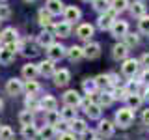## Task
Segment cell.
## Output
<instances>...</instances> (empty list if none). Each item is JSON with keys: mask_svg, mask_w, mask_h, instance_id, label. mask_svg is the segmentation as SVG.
<instances>
[{"mask_svg": "<svg viewBox=\"0 0 149 140\" xmlns=\"http://www.w3.org/2000/svg\"><path fill=\"white\" fill-rule=\"evenodd\" d=\"M0 140H13V129L8 125H0Z\"/></svg>", "mask_w": 149, "mask_h": 140, "instance_id": "ab89813d", "label": "cell"}, {"mask_svg": "<svg viewBox=\"0 0 149 140\" xmlns=\"http://www.w3.org/2000/svg\"><path fill=\"white\" fill-rule=\"evenodd\" d=\"M80 106L84 108V112H86L91 120H99L101 118V105H97V103L91 101L90 97H88V99H82Z\"/></svg>", "mask_w": 149, "mask_h": 140, "instance_id": "7a4b0ae2", "label": "cell"}, {"mask_svg": "<svg viewBox=\"0 0 149 140\" xmlns=\"http://www.w3.org/2000/svg\"><path fill=\"white\" fill-rule=\"evenodd\" d=\"M142 80L149 84V69H146V73H143V75H142Z\"/></svg>", "mask_w": 149, "mask_h": 140, "instance_id": "816d5d0a", "label": "cell"}, {"mask_svg": "<svg viewBox=\"0 0 149 140\" xmlns=\"http://www.w3.org/2000/svg\"><path fill=\"white\" fill-rule=\"evenodd\" d=\"M123 39H125V45L127 47H136L138 45V36L136 34H127Z\"/></svg>", "mask_w": 149, "mask_h": 140, "instance_id": "7bdbcfd3", "label": "cell"}, {"mask_svg": "<svg viewBox=\"0 0 149 140\" xmlns=\"http://www.w3.org/2000/svg\"><path fill=\"white\" fill-rule=\"evenodd\" d=\"M116 15H118V13H116L114 9H108V11L101 13L99 21H97V26H99L101 30H108V28H112V24L116 22Z\"/></svg>", "mask_w": 149, "mask_h": 140, "instance_id": "5b68a950", "label": "cell"}, {"mask_svg": "<svg viewBox=\"0 0 149 140\" xmlns=\"http://www.w3.org/2000/svg\"><path fill=\"white\" fill-rule=\"evenodd\" d=\"M58 140H77V136H74V133H71V131H65V133L60 134Z\"/></svg>", "mask_w": 149, "mask_h": 140, "instance_id": "bcb514c9", "label": "cell"}, {"mask_svg": "<svg viewBox=\"0 0 149 140\" xmlns=\"http://www.w3.org/2000/svg\"><path fill=\"white\" fill-rule=\"evenodd\" d=\"M22 136L28 138V140H36L37 136H39V129L36 127V123L22 125Z\"/></svg>", "mask_w": 149, "mask_h": 140, "instance_id": "cb8c5ba5", "label": "cell"}, {"mask_svg": "<svg viewBox=\"0 0 149 140\" xmlns=\"http://www.w3.org/2000/svg\"><path fill=\"white\" fill-rule=\"evenodd\" d=\"M80 9L78 8H74V6H67L63 9V17H65V21L69 22V24H71V22H77L78 19H80Z\"/></svg>", "mask_w": 149, "mask_h": 140, "instance_id": "2e32d148", "label": "cell"}, {"mask_svg": "<svg viewBox=\"0 0 149 140\" xmlns=\"http://www.w3.org/2000/svg\"><path fill=\"white\" fill-rule=\"evenodd\" d=\"M84 2H90V0H84ZM91 2H93V0H91Z\"/></svg>", "mask_w": 149, "mask_h": 140, "instance_id": "680465c9", "label": "cell"}, {"mask_svg": "<svg viewBox=\"0 0 149 140\" xmlns=\"http://www.w3.org/2000/svg\"><path fill=\"white\" fill-rule=\"evenodd\" d=\"M63 4L62 0H49L47 2V11L50 13V15H60V13H63Z\"/></svg>", "mask_w": 149, "mask_h": 140, "instance_id": "603a6c76", "label": "cell"}, {"mask_svg": "<svg viewBox=\"0 0 149 140\" xmlns=\"http://www.w3.org/2000/svg\"><path fill=\"white\" fill-rule=\"evenodd\" d=\"M82 138H84V140H93L91 133H88V131H84V133H82Z\"/></svg>", "mask_w": 149, "mask_h": 140, "instance_id": "f907efd6", "label": "cell"}, {"mask_svg": "<svg viewBox=\"0 0 149 140\" xmlns=\"http://www.w3.org/2000/svg\"><path fill=\"white\" fill-rule=\"evenodd\" d=\"M67 56L71 62H80V60L84 58V49L82 47H78V45H73V47H69L67 49Z\"/></svg>", "mask_w": 149, "mask_h": 140, "instance_id": "e0dca14e", "label": "cell"}, {"mask_svg": "<svg viewBox=\"0 0 149 140\" xmlns=\"http://www.w3.org/2000/svg\"><path fill=\"white\" fill-rule=\"evenodd\" d=\"M82 88H84V92H86L88 97H90V95H95L97 90H99V88H97V84H95V78H93V80H90V78H88V80H84L82 82Z\"/></svg>", "mask_w": 149, "mask_h": 140, "instance_id": "1f68e13d", "label": "cell"}, {"mask_svg": "<svg viewBox=\"0 0 149 140\" xmlns=\"http://www.w3.org/2000/svg\"><path fill=\"white\" fill-rule=\"evenodd\" d=\"M142 103H143V97L140 95V93H129V95H127V105H129L130 110H132V108H140Z\"/></svg>", "mask_w": 149, "mask_h": 140, "instance_id": "83f0119b", "label": "cell"}, {"mask_svg": "<svg viewBox=\"0 0 149 140\" xmlns=\"http://www.w3.org/2000/svg\"><path fill=\"white\" fill-rule=\"evenodd\" d=\"M127 90H125V88H116L114 92H112V97H114V99H127Z\"/></svg>", "mask_w": 149, "mask_h": 140, "instance_id": "ee69618b", "label": "cell"}, {"mask_svg": "<svg viewBox=\"0 0 149 140\" xmlns=\"http://www.w3.org/2000/svg\"><path fill=\"white\" fill-rule=\"evenodd\" d=\"M127 8H129V0H112L110 2V9H114L116 13L125 11Z\"/></svg>", "mask_w": 149, "mask_h": 140, "instance_id": "836d02e7", "label": "cell"}, {"mask_svg": "<svg viewBox=\"0 0 149 140\" xmlns=\"http://www.w3.org/2000/svg\"><path fill=\"white\" fill-rule=\"evenodd\" d=\"M69 80H71V73H69L67 69H60V71L54 73V84L58 88H63Z\"/></svg>", "mask_w": 149, "mask_h": 140, "instance_id": "5bb4252c", "label": "cell"}, {"mask_svg": "<svg viewBox=\"0 0 149 140\" xmlns=\"http://www.w3.org/2000/svg\"><path fill=\"white\" fill-rule=\"evenodd\" d=\"M0 22H2V19H0Z\"/></svg>", "mask_w": 149, "mask_h": 140, "instance_id": "94428289", "label": "cell"}, {"mask_svg": "<svg viewBox=\"0 0 149 140\" xmlns=\"http://www.w3.org/2000/svg\"><path fill=\"white\" fill-rule=\"evenodd\" d=\"M82 49H84V58H90V60L99 58V54H101V45L93 43V41H88L86 47H82Z\"/></svg>", "mask_w": 149, "mask_h": 140, "instance_id": "30bf717a", "label": "cell"}, {"mask_svg": "<svg viewBox=\"0 0 149 140\" xmlns=\"http://www.w3.org/2000/svg\"><path fill=\"white\" fill-rule=\"evenodd\" d=\"M19 121H21L22 125H30V123H34V112H30V110H22L21 114H19Z\"/></svg>", "mask_w": 149, "mask_h": 140, "instance_id": "8d00e7d4", "label": "cell"}, {"mask_svg": "<svg viewBox=\"0 0 149 140\" xmlns=\"http://www.w3.org/2000/svg\"><path fill=\"white\" fill-rule=\"evenodd\" d=\"M138 26H140V32H143V34H149V17H147V15L140 17Z\"/></svg>", "mask_w": 149, "mask_h": 140, "instance_id": "b9f144b4", "label": "cell"}, {"mask_svg": "<svg viewBox=\"0 0 149 140\" xmlns=\"http://www.w3.org/2000/svg\"><path fill=\"white\" fill-rule=\"evenodd\" d=\"M39 24L45 26V28L52 24V15H50L47 9H41V11H39Z\"/></svg>", "mask_w": 149, "mask_h": 140, "instance_id": "e575fe53", "label": "cell"}, {"mask_svg": "<svg viewBox=\"0 0 149 140\" xmlns=\"http://www.w3.org/2000/svg\"><path fill=\"white\" fill-rule=\"evenodd\" d=\"M58 123H60V112L58 110L49 112V116H47V125H52V127H56Z\"/></svg>", "mask_w": 149, "mask_h": 140, "instance_id": "60d3db41", "label": "cell"}, {"mask_svg": "<svg viewBox=\"0 0 149 140\" xmlns=\"http://www.w3.org/2000/svg\"><path fill=\"white\" fill-rule=\"evenodd\" d=\"M97 129H99V134L102 138H110L112 134H114V123H110V121H106V120H102Z\"/></svg>", "mask_w": 149, "mask_h": 140, "instance_id": "7402d4cb", "label": "cell"}, {"mask_svg": "<svg viewBox=\"0 0 149 140\" xmlns=\"http://www.w3.org/2000/svg\"><path fill=\"white\" fill-rule=\"evenodd\" d=\"M2 106H4V103H2V99H0V110H2Z\"/></svg>", "mask_w": 149, "mask_h": 140, "instance_id": "db71d44e", "label": "cell"}, {"mask_svg": "<svg viewBox=\"0 0 149 140\" xmlns=\"http://www.w3.org/2000/svg\"><path fill=\"white\" fill-rule=\"evenodd\" d=\"M140 64H142L146 69H149V52H146V54L142 56V58H140Z\"/></svg>", "mask_w": 149, "mask_h": 140, "instance_id": "c3c4849f", "label": "cell"}, {"mask_svg": "<svg viewBox=\"0 0 149 140\" xmlns=\"http://www.w3.org/2000/svg\"><path fill=\"white\" fill-rule=\"evenodd\" d=\"M69 127H71V131H73V133H78V134H82L84 131H88V125H86V121H84V120H80V118H74V120L71 121V125H69Z\"/></svg>", "mask_w": 149, "mask_h": 140, "instance_id": "4dcf8cb0", "label": "cell"}, {"mask_svg": "<svg viewBox=\"0 0 149 140\" xmlns=\"http://www.w3.org/2000/svg\"><path fill=\"white\" fill-rule=\"evenodd\" d=\"M6 92L9 95H19V93L24 92V84H22L21 78H9L6 82Z\"/></svg>", "mask_w": 149, "mask_h": 140, "instance_id": "9c48e42d", "label": "cell"}, {"mask_svg": "<svg viewBox=\"0 0 149 140\" xmlns=\"http://www.w3.org/2000/svg\"><path fill=\"white\" fill-rule=\"evenodd\" d=\"M80 103H82V97H80V93H78L77 90H67L63 93V105L65 106L77 108V106H80Z\"/></svg>", "mask_w": 149, "mask_h": 140, "instance_id": "52a82bcc", "label": "cell"}, {"mask_svg": "<svg viewBox=\"0 0 149 140\" xmlns=\"http://www.w3.org/2000/svg\"><path fill=\"white\" fill-rule=\"evenodd\" d=\"M143 101H147V103H149V88H147L146 92H143Z\"/></svg>", "mask_w": 149, "mask_h": 140, "instance_id": "f5cc1de1", "label": "cell"}, {"mask_svg": "<svg viewBox=\"0 0 149 140\" xmlns=\"http://www.w3.org/2000/svg\"><path fill=\"white\" fill-rule=\"evenodd\" d=\"M39 90H41V86H39L36 80H26V84H24V92L28 93V95H36Z\"/></svg>", "mask_w": 149, "mask_h": 140, "instance_id": "f35d334b", "label": "cell"}, {"mask_svg": "<svg viewBox=\"0 0 149 140\" xmlns=\"http://www.w3.org/2000/svg\"><path fill=\"white\" fill-rule=\"evenodd\" d=\"M95 84H97V88H99L101 92H106L112 86L110 75H99V77H95Z\"/></svg>", "mask_w": 149, "mask_h": 140, "instance_id": "4316f807", "label": "cell"}, {"mask_svg": "<svg viewBox=\"0 0 149 140\" xmlns=\"http://www.w3.org/2000/svg\"><path fill=\"white\" fill-rule=\"evenodd\" d=\"M24 105H26V110H30V112H37V110H41V103H37V101H36V95H28V97H26V101H24Z\"/></svg>", "mask_w": 149, "mask_h": 140, "instance_id": "d6a6232c", "label": "cell"}, {"mask_svg": "<svg viewBox=\"0 0 149 140\" xmlns=\"http://www.w3.org/2000/svg\"><path fill=\"white\" fill-rule=\"evenodd\" d=\"M110 32H112V36L114 37H125L129 34V24L125 21H116L114 24H112V28H110Z\"/></svg>", "mask_w": 149, "mask_h": 140, "instance_id": "8fae6325", "label": "cell"}, {"mask_svg": "<svg viewBox=\"0 0 149 140\" xmlns=\"http://www.w3.org/2000/svg\"><path fill=\"white\" fill-rule=\"evenodd\" d=\"M37 75H39V69H37L36 64H26V65H22V77H24L26 80H36Z\"/></svg>", "mask_w": 149, "mask_h": 140, "instance_id": "d6986e66", "label": "cell"}, {"mask_svg": "<svg viewBox=\"0 0 149 140\" xmlns=\"http://www.w3.org/2000/svg\"><path fill=\"white\" fill-rule=\"evenodd\" d=\"M37 69H39V73L45 75V77H50V75L56 73V67H54L52 60H43L41 64H37Z\"/></svg>", "mask_w": 149, "mask_h": 140, "instance_id": "ac0fdd59", "label": "cell"}, {"mask_svg": "<svg viewBox=\"0 0 149 140\" xmlns=\"http://www.w3.org/2000/svg\"><path fill=\"white\" fill-rule=\"evenodd\" d=\"M9 15H11V11H9V8H8V6H0V19L4 21V19H8Z\"/></svg>", "mask_w": 149, "mask_h": 140, "instance_id": "7dc6e473", "label": "cell"}, {"mask_svg": "<svg viewBox=\"0 0 149 140\" xmlns=\"http://www.w3.org/2000/svg\"><path fill=\"white\" fill-rule=\"evenodd\" d=\"M129 9L130 13H132V17H143L146 15V6H143V2H134V4H129Z\"/></svg>", "mask_w": 149, "mask_h": 140, "instance_id": "f546056e", "label": "cell"}, {"mask_svg": "<svg viewBox=\"0 0 149 140\" xmlns=\"http://www.w3.org/2000/svg\"><path fill=\"white\" fill-rule=\"evenodd\" d=\"M0 2H6V0H0Z\"/></svg>", "mask_w": 149, "mask_h": 140, "instance_id": "91938a15", "label": "cell"}, {"mask_svg": "<svg viewBox=\"0 0 149 140\" xmlns=\"http://www.w3.org/2000/svg\"><path fill=\"white\" fill-rule=\"evenodd\" d=\"M15 60V50L13 49H9V47H0V64L2 65H9Z\"/></svg>", "mask_w": 149, "mask_h": 140, "instance_id": "4fadbf2b", "label": "cell"}, {"mask_svg": "<svg viewBox=\"0 0 149 140\" xmlns=\"http://www.w3.org/2000/svg\"><path fill=\"white\" fill-rule=\"evenodd\" d=\"M21 52L26 56V58H34V56L39 54V43L34 39H24L21 43Z\"/></svg>", "mask_w": 149, "mask_h": 140, "instance_id": "277c9868", "label": "cell"}, {"mask_svg": "<svg viewBox=\"0 0 149 140\" xmlns=\"http://www.w3.org/2000/svg\"><path fill=\"white\" fill-rule=\"evenodd\" d=\"M77 36L80 37V39H84V41H90L91 36H93V26L88 24V22H84V24H80L77 28Z\"/></svg>", "mask_w": 149, "mask_h": 140, "instance_id": "ffe728a7", "label": "cell"}, {"mask_svg": "<svg viewBox=\"0 0 149 140\" xmlns=\"http://www.w3.org/2000/svg\"><path fill=\"white\" fill-rule=\"evenodd\" d=\"M26 2H34V0H26Z\"/></svg>", "mask_w": 149, "mask_h": 140, "instance_id": "6f0895ef", "label": "cell"}, {"mask_svg": "<svg viewBox=\"0 0 149 140\" xmlns=\"http://www.w3.org/2000/svg\"><path fill=\"white\" fill-rule=\"evenodd\" d=\"M36 140H45V138H41V136H37V138H36Z\"/></svg>", "mask_w": 149, "mask_h": 140, "instance_id": "11a10c76", "label": "cell"}, {"mask_svg": "<svg viewBox=\"0 0 149 140\" xmlns=\"http://www.w3.org/2000/svg\"><path fill=\"white\" fill-rule=\"evenodd\" d=\"M93 9L99 13H104L110 9V2L108 0H93Z\"/></svg>", "mask_w": 149, "mask_h": 140, "instance_id": "d590c367", "label": "cell"}, {"mask_svg": "<svg viewBox=\"0 0 149 140\" xmlns=\"http://www.w3.org/2000/svg\"><path fill=\"white\" fill-rule=\"evenodd\" d=\"M56 134V129L52 127V125H45V127H41L39 129V136L41 138H45V140H50Z\"/></svg>", "mask_w": 149, "mask_h": 140, "instance_id": "74e56055", "label": "cell"}, {"mask_svg": "<svg viewBox=\"0 0 149 140\" xmlns=\"http://www.w3.org/2000/svg\"><path fill=\"white\" fill-rule=\"evenodd\" d=\"M91 101H95L97 105H101V106H110L112 103H114V97H112L110 92H99V93L93 95Z\"/></svg>", "mask_w": 149, "mask_h": 140, "instance_id": "7c38bea8", "label": "cell"}, {"mask_svg": "<svg viewBox=\"0 0 149 140\" xmlns=\"http://www.w3.org/2000/svg\"><path fill=\"white\" fill-rule=\"evenodd\" d=\"M0 43H2V39H0Z\"/></svg>", "mask_w": 149, "mask_h": 140, "instance_id": "6125c7cd", "label": "cell"}, {"mask_svg": "<svg viewBox=\"0 0 149 140\" xmlns=\"http://www.w3.org/2000/svg\"><path fill=\"white\" fill-rule=\"evenodd\" d=\"M60 118H62L65 123H71V121L77 118V110L73 106H65L63 110H60Z\"/></svg>", "mask_w": 149, "mask_h": 140, "instance_id": "f1b7e54d", "label": "cell"}, {"mask_svg": "<svg viewBox=\"0 0 149 140\" xmlns=\"http://www.w3.org/2000/svg\"><path fill=\"white\" fill-rule=\"evenodd\" d=\"M47 54H49V60H52V62H58V60H62L63 56L67 54V50H65L63 45L52 43L50 47H47Z\"/></svg>", "mask_w": 149, "mask_h": 140, "instance_id": "8992f818", "label": "cell"}, {"mask_svg": "<svg viewBox=\"0 0 149 140\" xmlns=\"http://www.w3.org/2000/svg\"><path fill=\"white\" fill-rule=\"evenodd\" d=\"M142 121H143L146 125H149V108H146V110L142 112Z\"/></svg>", "mask_w": 149, "mask_h": 140, "instance_id": "681fc988", "label": "cell"}, {"mask_svg": "<svg viewBox=\"0 0 149 140\" xmlns=\"http://www.w3.org/2000/svg\"><path fill=\"white\" fill-rule=\"evenodd\" d=\"M41 108H43V110H47V112L58 110V101H56L52 95H45L43 99H41Z\"/></svg>", "mask_w": 149, "mask_h": 140, "instance_id": "d4e9b609", "label": "cell"}, {"mask_svg": "<svg viewBox=\"0 0 149 140\" xmlns=\"http://www.w3.org/2000/svg\"><path fill=\"white\" fill-rule=\"evenodd\" d=\"M93 140H104V138H93Z\"/></svg>", "mask_w": 149, "mask_h": 140, "instance_id": "9f6ffc18", "label": "cell"}, {"mask_svg": "<svg viewBox=\"0 0 149 140\" xmlns=\"http://www.w3.org/2000/svg\"><path fill=\"white\" fill-rule=\"evenodd\" d=\"M54 36H60V37H69V36H71V24H69L67 21L54 24Z\"/></svg>", "mask_w": 149, "mask_h": 140, "instance_id": "44dd1931", "label": "cell"}, {"mask_svg": "<svg viewBox=\"0 0 149 140\" xmlns=\"http://www.w3.org/2000/svg\"><path fill=\"white\" fill-rule=\"evenodd\" d=\"M127 93H138V90H140V82H134V80H129V84H127Z\"/></svg>", "mask_w": 149, "mask_h": 140, "instance_id": "f6af8a7d", "label": "cell"}, {"mask_svg": "<svg viewBox=\"0 0 149 140\" xmlns=\"http://www.w3.org/2000/svg\"><path fill=\"white\" fill-rule=\"evenodd\" d=\"M132 120H134V114L129 106H125V108L116 112V125H119V127H123V129H127L129 125H132Z\"/></svg>", "mask_w": 149, "mask_h": 140, "instance_id": "6da1fadb", "label": "cell"}, {"mask_svg": "<svg viewBox=\"0 0 149 140\" xmlns=\"http://www.w3.org/2000/svg\"><path fill=\"white\" fill-rule=\"evenodd\" d=\"M138 67H140V62H138V60H134V58H127V60L123 62V65H121V71H123L125 77L132 78L134 75L138 73Z\"/></svg>", "mask_w": 149, "mask_h": 140, "instance_id": "ba28073f", "label": "cell"}, {"mask_svg": "<svg viewBox=\"0 0 149 140\" xmlns=\"http://www.w3.org/2000/svg\"><path fill=\"white\" fill-rule=\"evenodd\" d=\"M0 39H2V43L6 47H9V49H13V50L17 49L19 37H17V30H15V28H6V30L0 34Z\"/></svg>", "mask_w": 149, "mask_h": 140, "instance_id": "3957f363", "label": "cell"}, {"mask_svg": "<svg viewBox=\"0 0 149 140\" xmlns=\"http://www.w3.org/2000/svg\"><path fill=\"white\" fill-rule=\"evenodd\" d=\"M37 43H39V47H50L54 43V34H50L49 30H43L37 36Z\"/></svg>", "mask_w": 149, "mask_h": 140, "instance_id": "484cf974", "label": "cell"}, {"mask_svg": "<svg viewBox=\"0 0 149 140\" xmlns=\"http://www.w3.org/2000/svg\"><path fill=\"white\" fill-rule=\"evenodd\" d=\"M127 54H129V47L125 43H116L112 47V56H114V60H127Z\"/></svg>", "mask_w": 149, "mask_h": 140, "instance_id": "9a60e30c", "label": "cell"}]
</instances>
